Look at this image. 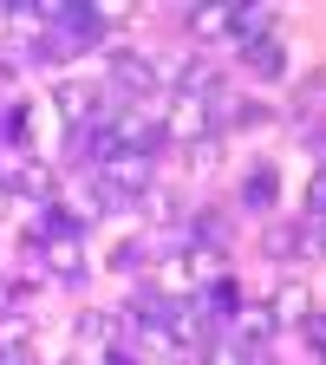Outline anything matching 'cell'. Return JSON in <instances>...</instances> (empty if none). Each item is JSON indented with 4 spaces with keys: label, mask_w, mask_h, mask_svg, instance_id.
Here are the masks:
<instances>
[{
    "label": "cell",
    "mask_w": 326,
    "mask_h": 365,
    "mask_svg": "<svg viewBox=\"0 0 326 365\" xmlns=\"http://www.w3.org/2000/svg\"><path fill=\"white\" fill-rule=\"evenodd\" d=\"M203 137H215L209 130V105L170 91V105H163V150H190V144H203Z\"/></svg>",
    "instance_id": "obj_1"
},
{
    "label": "cell",
    "mask_w": 326,
    "mask_h": 365,
    "mask_svg": "<svg viewBox=\"0 0 326 365\" xmlns=\"http://www.w3.org/2000/svg\"><path fill=\"white\" fill-rule=\"evenodd\" d=\"M294 46L281 39V33H261V39H248V46H235V59H242V72L248 78H261V85H274V78H287L294 72Z\"/></svg>",
    "instance_id": "obj_2"
},
{
    "label": "cell",
    "mask_w": 326,
    "mask_h": 365,
    "mask_svg": "<svg viewBox=\"0 0 326 365\" xmlns=\"http://www.w3.org/2000/svg\"><path fill=\"white\" fill-rule=\"evenodd\" d=\"M235 202L248 215H274V202H281V170H274L268 157H248V170L235 182Z\"/></svg>",
    "instance_id": "obj_3"
},
{
    "label": "cell",
    "mask_w": 326,
    "mask_h": 365,
    "mask_svg": "<svg viewBox=\"0 0 326 365\" xmlns=\"http://www.w3.org/2000/svg\"><path fill=\"white\" fill-rule=\"evenodd\" d=\"M287 124H294L300 137H320V124H326V66L300 78V91H294V111H287Z\"/></svg>",
    "instance_id": "obj_4"
},
{
    "label": "cell",
    "mask_w": 326,
    "mask_h": 365,
    "mask_svg": "<svg viewBox=\"0 0 326 365\" xmlns=\"http://www.w3.org/2000/svg\"><path fill=\"white\" fill-rule=\"evenodd\" d=\"M268 313H274V327H281V333H287V327L300 333V319L313 313V287L300 281V274H281V287L268 294Z\"/></svg>",
    "instance_id": "obj_5"
},
{
    "label": "cell",
    "mask_w": 326,
    "mask_h": 365,
    "mask_svg": "<svg viewBox=\"0 0 326 365\" xmlns=\"http://www.w3.org/2000/svg\"><path fill=\"white\" fill-rule=\"evenodd\" d=\"M98 98H105V85H85V78H59V85H53V105H59L66 130H85L91 111H98Z\"/></svg>",
    "instance_id": "obj_6"
},
{
    "label": "cell",
    "mask_w": 326,
    "mask_h": 365,
    "mask_svg": "<svg viewBox=\"0 0 326 365\" xmlns=\"http://www.w3.org/2000/svg\"><path fill=\"white\" fill-rule=\"evenodd\" d=\"M261 255H268V261H281V267L294 274V267H300V215H294V222H268Z\"/></svg>",
    "instance_id": "obj_7"
},
{
    "label": "cell",
    "mask_w": 326,
    "mask_h": 365,
    "mask_svg": "<svg viewBox=\"0 0 326 365\" xmlns=\"http://www.w3.org/2000/svg\"><path fill=\"white\" fill-rule=\"evenodd\" d=\"M183 157H190V170H215V157H222V137H203V144H190Z\"/></svg>",
    "instance_id": "obj_8"
},
{
    "label": "cell",
    "mask_w": 326,
    "mask_h": 365,
    "mask_svg": "<svg viewBox=\"0 0 326 365\" xmlns=\"http://www.w3.org/2000/svg\"><path fill=\"white\" fill-rule=\"evenodd\" d=\"M300 339H307V352H320V346H326V307H313V313L300 319Z\"/></svg>",
    "instance_id": "obj_9"
},
{
    "label": "cell",
    "mask_w": 326,
    "mask_h": 365,
    "mask_svg": "<svg viewBox=\"0 0 326 365\" xmlns=\"http://www.w3.org/2000/svg\"><path fill=\"white\" fill-rule=\"evenodd\" d=\"M0 365H39V352H0Z\"/></svg>",
    "instance_id": "obj_10"
},
{
    "label": "cell",
    "mask_w": 326,
    "mask_h": 365,
    "mask_svg": "<svg viewBox=\"0 0 326 365\" xmlns=\"http://www.w3.org/2000/svg\"><path fill=\"white\" fill-rule=\"evenodd\" d=\"M7 209H14V202H7V190H0V215H7Z\"/></svg>",
    "instance_id": "obj_11"
},
{
    "label": "cell",
    "mask_w": 326,
    "mask_h": 365,
    "mask_svg": "<svg viewBox=\"0 0 326 365\" xmlns=\"http://www.w3.org/2000/svg\"><path fill=\"white\" fill-rule=\"evenodd\" d=\"M313 365H326V346H320V352H313Z\"/></svg>",
    "instance_id": "obj_12"
},
{
    "label": "cell",
    "mask_w": 326,
    "mask_h": 365,
    "mask_svg": "<svg viewBox=\"0 0 326 365\" xmlns=\"http://www.w3.org/2000/svg\"><path fill=\"white\" fill-rule=\"evenodd\" d=\"M66 365H72V359H66Z\"/></svg>",
    "instance_id": "obj_13"
}]
</instances>
